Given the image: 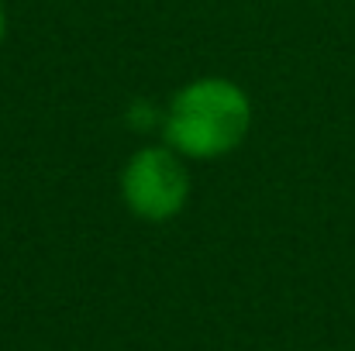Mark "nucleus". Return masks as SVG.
Wrapping results in <instances>:
<instances>
[{"mask_svg": "<svg viewBox=\"0 0 355 351\" xmlns=\"http://www.w3.org/2000/svg\"><path fill=\"white\" fill-rule=\"evenodd\" d=\"M252 100L221 76H200L176 90L166 111V145L193 162H211L248 138Z\"/></svg>", "mask_w": 355, "mask_h": 351, "instance_id": "f257e3e1", "label": "nucleus"}, {"mask_svg": "<svg viewBox=\"0 0 355 351\" xmlns=\"http://www.w3.org/2000/svg\"><path fill=\"white\" fill-rule=\"evenodd\" d=\"M121 200L124 207L148 224H166L183 214L190 200V172L180 152L169 145L138 148L121 172Z\"/></svg>", "mask_w": 355, "mask_h": 351, "instance_id": "f03ea898", "label": "nucleus"}, {"mask_svg": "<svg viewBox=\"0 0 355 351\" xmlns=\"http://www.w3.org/2000/svg\"><path fill=\"white\" fill-rule=\"evenodd\" d=\"M3 35H7V14H3V3H0V42H3Z\"/></svg>", "mask_w": 355, "mask_h": 351, "instance_id": "7ed1b4c3", "label": "nucleus"}]
</instances>
